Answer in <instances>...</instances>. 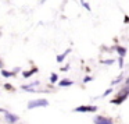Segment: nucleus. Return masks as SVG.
I'll use <instances>...</instances> for the list:
<instances>
[{
  "mask_svg": "<svg viewBox=\"0 0 129 124\" xmlns=\"http://www.w3.org/2000/svg\"><path fill=\"white\" fill-rule=\"evenodd\" d=\"M49 102L46 99H36V100H31L28 103V109H35V107H39V106H47Z\"/></svg>",
  "mask_w": 129,
  "mask_h": 124,
  "instance_id": "nucleus-1",
  "label": "nucleus"
},
{
  "mask_svg": "<svg viewBox=\"0 0 129 124\" xmlns=\"http://www.w3.org/2000/svg\"><path fill=\"white\" fill-rule=\"evenodd\" d=\"M97 110V106H79L75 109V112L78 113H86V112H96Z\"/></svg>",
  "mask_w": 129,
  "mask_h": 124,
  "instance_id": "nucleus-2",
  "label": "nucleus"
},
{
  "mask_svg": "<svg viewBox=\"0 0 129 124\" xmlns=\"http://www.w3.org/2000/svg\"><path fill=\"white\" fill-rule=\"evenodd\" d=\"M94 124H112L111 118H107V117H101V116H97L94 118Z\"/></svg>",
  "mask_w": 129,
  "mask_h": 124,
  "instance_id": "nucleus-3",
  "label": "nucleus"
},
{
  "mask_svg": "<svg viewBox=\"0 0 129 124\" xmlns=\"http://www.w3.org/2000/svg\"><path fill=\"white\" fill-rule=\"evenodd\" d=\"M4 114H6V120L9 121V123H17L18 121V117L15 114H11V113H9V112H4Z\"/></svg>",
  "mask_w": 129,
  "mask_h": 124,
  "instance_id": "nucleus-4",
  "label": "nucleus"
},
{
  "mask_svg": "<svg viewBox=\"0 0 129 124\" xmlns=\"http://www.w3.org/2000/svg\"><path fill=\"white\" fill-rule=\"evenodd\" d=\"M70 52H71V49H67V50H65L62 54H58V56H57V61H58V63H61L62 60H64L65 57H67V54L70 53Z\"/></svg>",
  "mask_w": 129,
  "mask_h": 124,
  "instance_id": "nucleus-5",
  "label": "nucleus"
},
{
  "mask_svg": "<svg viewBox=\"0 0 129 124\" xmlns=\"http://www.w3.org/2000/svg\"><path fill=\"white\" fill-rule=\"evenodd\" d=\"M74 82L71 81V79H61L60 81V87H71Z\"/></svg>",
  "mask_w": 129,
  "mask_h": 124,
  "instance_id": "nucleus-6",
  "label": "nucleus"
},
{
  "mask_svg": "<svg viewBox=\"0 0 129 124\" xmlns=\"http://www.w3.org/2000/svg\"><path fill=\"white\" fill-rule=\"evenodd\" d=\"M117 52L119 53V56L121 57H123L126 54V49L125 48H122V46H117Z\"/></svg>",
  "mask_w": 129,
  "mask_h": 124,
  "instance_id": "nucleus-7",
  "label": "nucleus"
},
{
  "mask_svg": "<svg viewBox=\"0 0 129 124\" xmlns=\"http://www.w3.org/2000/svg\"><path fill=\"white\" fill-rule=\"evenodd\" d=\"M2 75L3 77H14V73H10V71H6V70H2Z\"/></svg>",
  "mask_w": 129,
  "mask_h": 124,
  "instance_id": "nucleus-8",
  "label": "nucleus"
},
{
  "mask_svg": "<svg viewBox=\"0 0 129 124\" xmlns=\"http://www.w3.org/2000/svg\"><path fill=\"white\" fill-rule=\"evenodd\" d=\"M36 71H38V68H34L32 71H25V73H24V77H25V78H28V77H31V74L36 73Z\"/></svg>",
  "mask_w": 129,
  "mask_h": 124,
  "instance_id": "nucleus-9",
  "label": "nucleus"
},
{
  "mask_svg": "<svg viewBox=\"0 0 129 124\" xmlns=\"http://www.w3.org/2000/svg\"><path fill=\"white\" fill-rule=\"evenodd\" d=\"M81 3H82V6H83L85 9H86V10H89V11H90V6H89V4L86 3V2H85V0H82Z\"/></svg>",
  "mask_w": 129,
  "mask_h": 124,
  "instance_id": "nucleus-10",
  "label": "nucleus"
},
{
  "mask_svg": "<svg viewBox=\"0 0 129 124\" xmlns=\"http://www.w3.org/2000/svg\"><path fill=\"white\" fill-rule=\"evenodd\" d=\"M50 81H51V84H54V82L57 81V74H51V77H50Z\"/></svg>",
  "mask_w": 129,
  "mask_h": 124,
  "instance_id": "nucleus-11",
  "label": "nucleus"
},
{
  "mask_svg": "<svg viewBox=\"0 0 129 124\" xmlns=\"http://www.w3.org/2000/svg\"><path fill=\"white\" fill-rule=\"evenodd\" d=\"M112 63H114V60H106L104 64H112Z\"/></svg>",
  "mask_w": 129,
  "mask_h": 124,
  "instance_id": "nucleus-12",
  "label": "nucleus"
},
{
  "mask_svg": "<svg viewBox=\"0 0 129 124\" xmlns=\"http://www.w3.org/2000/svg\"><path fill=\"white\" fill-rule=\"evenodd\" d=\"M4 88H6V89H11V85H10V84H6V85H4Z\"/></svg>",
  "mask_w": 129,
  "mask_h": 124,
  "instance_id": "nucleus-13",
  "label": "nucleus"
},
{
  "mask_svg": "<svg viewBox=\"0 0 129 124\" xmlns=\"http://www.w3.org/2000/svg\"><path fill=\"white\" fill-rule=\"evenodd\" d=\"M43 2H46V0H42V3H43Z\"/></svg>",
  "mask_w": 129,
  "mask_h": 124,
  "instance_id": "nucleus-14",
  "label": "nucleus"
}]
</instances>
